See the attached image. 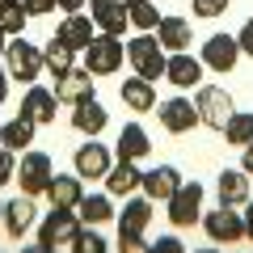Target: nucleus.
Segmentation results:
<instances>
[{"label": "nucleus", "mask_w": 253, "mask_h": 253, "mask_svg": "<svg viewBox=\"0 0 253 253\" xmlns=\"http://www.w3.org/2000/svg\"><path fill=\"white\" fill-rule=\"evenodd\" d=\"M224 135H228V144H236V148L253 144V114H245V110H236V114L228 118Z\"/></svg>", "instance_id": "obj_30"}, {"label": "nucleus", "mask_w": 253, "mask_h": 253, "mask_svg": "<svg viewBox=\"0 0 253 253\" xmlns=\"http://www.w3.org/2000/svg\"><path fill=\"white\" fill-rule=\"evenodd\" d=\"M9 4H21V0H0V9H9Z\"/></svg>", "instance_id": "obj_45"}, {"label": "nucleus", "mask_w": 253, "mask_h": 253, "mask_svg": "<svg viewBox=\"0 0 253 253\" xmlns=\"http://www.w3.org/2000/svg\"><path fill=\"white\" fill-rule=\"evenodd\" d=\"M55 110H59V97H55L51 89H38V84H30L26 97H21V118H30L34 126L55 123Z\"/></svg>", "instance_id": "obj_10"}, {"label": "nucleus", "mask_w": 253, "mask_h": 253, "mask_svg": "<svg viewBox=\"0 0 253 253\" xmlns=\"http://www.w3.org/2000/svg\"><path fill=\"white\" fill-rule=\"evenodd\" d=\"M4 38H9V34H0V55H4V46H9V42H4Z\"/></svg>", "instance_id": "obj_46"}, {"label": "nucleus", "mask_w": 253, "mask_h": 253, "mask_svg": "<svg viewBox=\"0 0 253 253\" xmlns=\"http://www.w3.org/2000/svg\"><path fill=\"white\" fill-rule=\"evenodd\" d=\"M165 81H173L177 89H194V84L203 81V59H194V55H186V51H173L169 59H165Z\"/></svg>", "instance_id": "obj_14"}, {"label": "nucleus", "mask_w": 253, "mask_h": 253, "mask_svg": "<svg viewBox=\"0 0 253 253\" xmlns=\"http://www.w3.org/2000/svg\"><path fill=\"white\" fill-rule=\"evenodd\" d=\"M0 224H4V203H0Z\"/></svg>", "instance_id": "obj_47"}, {"label": "nucleus", "mask_w": 253, "mask_h": 253, "mask_svg": "<svg viewBox=\"0 0 253 253\" xmlns=\"http://www.w3.org/2000/svg\"><path fill=\"white\" fill-rule=\"evenodd\" d=\"M106 186H110V194L126 199L131 190H139V186H144V173L135 169V161H118V165H110V173H106Z\"/></svg>", "instance_id": "obj_25"}, {"label": "nucleus", "mask_w": 253, "mask_h": 253, "mask_svg": "<svg viewBox=\"0 0 253 253\" xmlns=\"http://www.w3.org/2000/svg\"><path fill=\"white\" fill-rule=\"evenodd\" d=\"M199 253H215V249H199Z\"/></svg>", "instance_id": "obj_48"}, {"label": "nucleus", "mask_w": 253, "mask_h": 253, "mask_svg": "<svg viewBox=\"0 0 253 253\" xmlns=\"http://www.w3.org/2000/svg\"><path fill=\"white\" fill-rule=\"evenodd\" d=\"M236 59H241V42L228 34H211L207 42H203V63H207L211 72H232Z\"/></svg>", "instance_id": "obj_9"}, {"label": "nucleus", "mask_w": 253, "mask_h": 253, "mask_svg": "<svg viewBox=\"0 0 253 253\" xmlns=\"http://www.w3.org/2000/svg\"><path fill=\"white\" fill-rule=\"evenodd\" d=\"M21 9L38 17V13H51V9H59V0H21Z\"/></svg>", "instance_id": "obj_38"}, {"label": "nucleus", "mask_w": 253, "mask_h": 253, "mask_svg": "<svg viewBox=\"0 0 253 253\" xmlns=\"http://www.w3.org/2000/svg\"><path fill=\"white\" fill-rule=\"evenodd\" d=\"M241 219H245V236H249V241H253V203H245Z\"/></svg>", "instance_id": "obj_40"}, {"label": "nucleus", "mask_w": 253, "mask_h": 253, "mask_svg": "<svg viewBox=\"0 0 253 253\" xmlns=\"http://www.w3.org/2000/svg\"><path fill=\"white\" fill-rule=\"evenodd\" d=\"M55 97L68 101V106L93 97V72H89V68H68V72H59V76H55Z\"/></svg>", "instance_id": "obj_12"}, {"label": "nucleus", "mask_w": 253, "mask_h": 253, "mask_svg": "<svg viewBox=\"0 0 253 253\" xmlns=\"http://www.w3.org/2000/svg\"><path fill=\"white\" fill-rule=\"evenodd\" d=\"M59 9H68V13H76V9H84V0H59Z\"/></svg>", "instance_id": "obj_44"}, {"label": "nucleus", "mask_w": 253, "mask_h": 253, "mask_svg": "<svg viewBox=\"0 0 253 253\" xmlns=\"http://www.w3.org/2000/svg\"><path fill=\"white\" fill-rule=\"evenodd\" d=\"M0 144H4V148H13V152H26V144H34V123L17 114L13 123H4V126H0Z\"/></svg>", "instance_id": "obj_27"}, {"label": "nucleus", "mask_w": 253, "mask_h": 253, "mask_svg": "<svg viewBox=\"0 0 253 253\" xmlns=\"http://www.w3.org/2000/svg\"><path fill=\"white\" fill-rule=\"evenodd\" d=\"M76 215H81V224H106V219H114V207H110L106 194H84L81 207H76Z\"/></svg>", "instance_id": "obj_28"}, {"label": "nucleus", "mask_w": 253, "mask_h": 253, "mask_svg": "<svg viewBox=\"0 0 253 253\" xmlns=\"http://www.w3.org/2000/svg\"><path fill=\"white\" fill-rule=\"evenodd\" d=\"M4 68H9V76L13 81H21V84H34L38 76H42V51H38L34 42H26V38H17V42H9L4 46Z\"/></svg>", "instance_id": "obj_2"}, {"label": "nucleus", "mask_w": 253, "mask_h": 253, "mask_svg": "<svg viewBox=\"0 0 253 253\" xmlns=\"http://www.w3.org/2000/svg\"><path fill=\"white\" fill-rule=\"evenodd\" d=\"M72 253H106V241H101L93 228H81L72 236Z\"/></svg>", "instance_id": "obj_32"}, {"label": "nucleus", "mask_w": 253, "mask_h": 253, "mask_svg": "<svg viewBox=\"0 0 253 253\" xmlns=\"http://www.w3.org/2000/svg\"><path fill=\"white\" fill-rule=\"evenodd\" d=\"M76 177H106L110 173V152H106V144H81L76 148Z\"/></svg>", "instance_id": "obj_20"}, {"label": "nucleus", "mask_w": 253, "mask_h": 253, "mask_svg": "<svg viewBox=\"0 0 253 253\" xmlns=\"http://www.w3.org/2000/svg\"><path fill=\"white\" fill-rule=\"evenodd\" d=\"M34 219H38V207H34V199H30V194L4 203V232H9L13 241H21V236L34 228Z\"/></svg>", "instance_id": "obj_16"}, {"label": "nucleus", "mask_w": 253, "mask_h": 253, "mask_svg": "<svg viewBox=\"0 0 253 253\" xmlns=\"http://www.w3.org/2000/svg\"><path fill=\"white\" fill-rule=\"evenodd\" d=\"M21 30H26V9L21 4L0 9V34H21Z\"/></svg>", "instance_id": "obj_33"}, {"label": "nucleus", "mask_w": 253, "mask_h": 253, "mask_svg": "<svg viewBox=\"0 0 253 253\" xmlns=\"http://www.w3.org/2000/svg\"><path fill=\"white\" fill-rule=\"evenodd\" d=\"M81 232V215L76 211H63V207H55L51 215L42 219V228H38V241L42 245H72V236Z\"/></svg>", "instance_id": "obj_8"}, {"label": "nucleus", "mask_w": 253, "mask_h": 253, "mask_svg": "<svg viewBox=\"0 0 253 253\" xmlns=\"http://www.w3.org/2000/svg\"><path fill=\"white\" fill-rule=\"evenodd\" d=\"M152 224V199H126V211H118V236H144Z\"/></svg>", "instance_id": "obj_18"}, {"label": "nucleus", "mask_w": 253, "mask_h": 253, "mask_svg": "<svg viewBox=\"0 0 253 253\" xmlns=\"http://www.w3.org/2000/svg\"><path fill=\"white\" fill-rule=\"evenodd\" d=\"M93 26L101 34H123L131 26V13H126L123 0H93Z\"/></svg>", "instance_id": "obj_17"}, {"label": "nucleus", "mask_w": 253, "mask_h": 253, "mask_svg": "<svg viewBox=\"0 0 253 253\" xmlns=\"http://www.w3.org/2000/svg\"><path fill=\"white\" fill-rule=\"evenodd\" d=\"M177 186H181V173L173 169V165H156V169L144 173V194L152 203H169L173 194H177Z\"/></svg>", "instance_id": "obj_15"}, {"label": "nucleus", "mask_w": 253, "mask_h": 253, "mask_svg": "<svg viewBox=\"0 0 253 253\" xmlns=\"http://www.w3.org/2000/svg\"><path fill=\"white\" fill-rule=\"evenodd\" d=\"M72 59H76V51H72L68 42H63V38H51V42H46V51H42V63L51 68L55 76H59V72H68V68H76Z\"/></svg>", "instance_id": "obj_29"}, {"label": "nucleus", "mask_w": 253, "mask_h": 253, "mask_svg": "<svg viewBox=\"0 0 253 253\" xmlns=\"http://www.w3.org/2000/svg\"><path fill=\"white\" fill-rule=\"evenodd\" d=\"M21 253H55V249H51V245H42V241H38V245H26Z\"/></svg>", "instance_id": "obj_43"}, {"label": "nucleus", "mask_w": 253, "mask_h": 253, "mask_svg": "<svg viewBox=\"0 0 253 253\" xmlns=\"http://www.w3.org/2000/svg\"><path fill=\"white\" fill-rule=\"evenodd\" d=\"M106 123H110V110L101 106L97 97H84V101H76V110H72V126L81 131V135L97 139L101 131H106Z\"/></svg>", "instance_id": "obj_13"}, {"label": "nucleus", "mask_w": 253, "mask_h": 253, "mask_svg": "<svg viewBox=\"0 0 253 253\" xmlns=\"http://www.w3.org/2000/svg\"><path fill=\"white\" fill-rule=\"evenodd\" d=\"M194 13L199 17H219V13H228V0H194Z\"/></svg>", "instance_id": "obj_35"}, {"label": "nucleus", "mask_w": 253, "mask_h": 253, "mask_svg": "<svg viewBox=\"0 0 253 253\" xmlns=\"http://www.w3.org/2000/svg\"><path fill=\"white\" fill-rule=\"evenodd\" d=\"M156 42H161L165 51H186V46L194 42V30H190L186 17H161V26H156Z\"/></svg>", "instance_id": "obj_23"}, {"label": "nucleus", "mask_w": 253, "mask_h": 253, "mask_svg": "<svg viewBox=\"0 0 253 253\" xmlns=\"http://www.w3.org/2000/svg\"><path fill=\"white\" fill-rule=\"evenodd\" d=\"M118 97H123L126 110H135V114L156 110V89H152V81H144V76H131V81L118 89Z\"/></svg>", "instance_id": "obj_22"}, {"label": "nucleus", "mask_w": 253, "mask_h": 253, "mask_svg": "<svg viewBox=\"0 0 253 253\" xmlns=\"http://www.w3.org/2000/svg\"><path fill=\"white\" fill-rule=\"evenodd\" d=\"M236 42H241V51H245V55H253V17L245 21V26H241V34H236Z\"/></svg>", "instance_id": "obj_39"}, {"label": "nucleus", "mask_w": 253, "mask_h": 253, "mask_svg": "<svg viewBox=\"0 0 253 253\" xmlns=\"http://www.w3.org/2000/svg\"><path fill=\"white\" fill-rule=\"evenodd\" d=\"M215 190H219V203L224 207H245L249 203V173L245 169H224L215 177Z\"/></svg>", "instance_id": "obj_19"}, {"label": "nucleus", "mask_w": 253, "mask_h": 253, "mask_svg": "<svg viewBox=\"0 0 253 253\" xmlns=\"http://www.w3.org/2000/svg\"><path fill=\"white\" fill-rule=\"evenodd\" d=\"M46 199H51V207L76 211V207H81V199H84V190H81V177H68V173L51 177V190H46Z\"/></svg>", "instance_id": "obj_24"}, {"label": "nucleus", "mask_w": 253, "mask_h": 253, "mask_svg": "<svg viewBox=\"0 0 253 253\" xmlns=\"http://www.w3.org/2000/svg\"><path fill=\"white\" fill-rule=\"evenodd\" d=\"M152 152V144H148V131L139 123H126L123 135H118V161H144V156Z\"/></svg>", "instance_id": "obj_26"}, {"label": "nucleus", "mask_w": 253, "mask_h": 253, "mask_svg": "<svg viewBox=\"0 0 253 253\" xmlns=\"http://www.w3.org/2000/svg\"><path fill=\"white\" fill-rule=\"evenodd\" d=\"M245 173H253V144H245V161H241Z\"/></svg>", "instance_id": "obj_42"}, {"label": "nucleus", "mask_w": 253, "mask_h": 253, "mask_svg": "<svg viewBox=\"0 0 253 253\" xmlns=\"http://www.w3.org/2000/svg\"><path fill=\"white\" fill-rule=\"evenodd\" d=\"M118 253H148L144 236H118Z\"/></svg>", "instance_id": "obj_37"}, {"label": "nucleus", "mask_w": 253, "mask_h": 253, "mask_svg": "<svg viewBox=\"0 0 253 253\" xmlns=\"http://www.w3.org/2000/svg\"><path fill=\"white\" fill-rule=\"evenodd\" d=\"M13 177H17V156H13V148L0 144V186H4V181H13Z\"/></svg>", "instance_id": "obj_34"}, {"label": "nucleus", "mask_w": 253, "mask_h": 253, "mask_svg": "<svg viewBox=\"0 0 253 253\" xmlns=\"http://www.w3.org/2000/svg\"><path fill=\"white\" fill-rule=\"evenodd\" d=\"M51 156L46 152H26L17 161V181H21V194H30V199H38V194H46L51 190Z\"/></svg>", "instance_id": "obj_4"}, {"label": "nucleus", "mask_w": 253, "mask_h": 253, "mask_svg": "<svg viewBox=\"0 0 253 253\" xmlns=\"http://www.w3.org/2000/svg\"><path fill=\"white\" fill-rule=\"evenodd\" d=\"M165 207H169L165 215L173 219V228H194L199 224V211H203V186L199 181H181L177 194H173Z\"/></svg>", "instance_id": "obj_6"}, {"label": "nucleus", "mask_w": 253, "mask_h": 253, "mask_svg": "<svg viewBox=\"0 0 253 253\" xmlns=\"http://www.w3.org/2000/svg\"><path fill=\"white\" fill-rule=\"evenodd\" d=\"M161 126L169 131V135H186L190 126L199 123V110H194V101H186V97H169V101H161Z\"/></svg>", "instance_id": "obj_11"}, {"label": "nucleus", "mask_w": 253, "mask_h": 253, "mask_svg": "<svg viewBox=\"0 0 253 253\" xmlns=\"http://www.w3.org/2000/svg\"><path fill=\"white\" fill-rule=\"evenodd\" d=\"M203 228H207L211 245H236V241L245 236L241 211H236V207H224V203H219L215 211H207V215H203Z\"/></svg>", "instance_id": "obj_7"}, {"label": "nucleus", "mask_w": 253, "mask_h": 253, "mask_svg": "<svg viewBox=\"0 0 253 253\" xmlns=\"http://www.w3.org/2000/svg\"><path fill=\"white\" fill-rule=\"evenodd\" d=\"M126 59V46L118 42V34H97L89 42V51H84V68H89L93 76H110L118 72V63Z\"/></svg>", "instance_id": "obj_5"}, {"label": "nucleus", "mask_w": 253, "mask_h": 253, "mask_svg": "<svg viewBox=\"0 0 253 253\" xmlns=\"http://www.w3.org/2000/svg\"><path fill=\"white\" fill-rule=\"evenodd\" d=\"M55 38H63L72 51H89V42H93L97 34H93V21H89V17H81V13H68V17L59 21V30H55Z\"/></svg>", "instance_id": "obj_21"}, {"label": "nucleus", "mask_w": 253, "mask_h": 253, "mask_svg": "<svg viewBox=\"0 0 253 253\" xmlns=\"http://www.w3.org/2000/svg\"><path fill=\"white\" fill-rule=\"evenodd\" d=\"M126 13H131V26H135V30H144V34L161 26V13H156L152 4H148V0H131V4H126Z\"/></svg>", "instance_id": "obj_31"}, {"label": "nucleus", "mask_w": 253, "mask_h": 253, "mask_svg": "<svg viewBox=\"0 0 253 253\" xmlns=\"http://www.w3.org/2000/svg\"><path fill=\"white\" fill-rule=\"evenodd\" d=\"M9 81H13V76H9V68H0V101L9 97Z\"/></svg>", "instance_id": "obj_41"}, {"label": "nucleus", "mask_w": 253, "mask_h": 253, "mask_svg": "<svg viewBox=\"0 0 253 253\" xmlns=\"http://www.w3.org/2000/svg\"><path fill=\"white\" fill-rule=\"evenodd\" d=\"M194 110H199V123L211 126V131H224L228 118L236 114L232 93L219 89V84H199V97H194Z\"/></svg>", "instance_id": "obj_1"}, {"label": "nucleus", "mask_w": 253, "mask_h": 253, "mask_svg": "<svg viewBox=\"0 0 253 253\" xmlns=\"http://www.w3.org/2000/svg\"><path fill=\"white\" fill-rule=\"evenodd\" d=\"M148 253H186V245H181L177 236H161L156 245H148Z\"/></svg>", "instance_id": "obj_36"}, {"label": "nucleus", "mask_w": 253, "mask_h": 253, "mask_svg": "<svg viewBox=\"0 0 253 253\" xmlns=\"http://www.w3.org/2000/svg\"><path fill=\"white\" fill-rule=\"evenodd\" d=\"M126 59H131V68H135V76H144V81L165 76V46L156 42V34L131 38V42H126Z\"/></svg>", "instance_id": "obj_3"}]
</instances>
